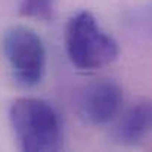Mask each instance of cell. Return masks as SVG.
I'll list each match as a JSON object with an SVG mask.
<instances>
[{
    "label": "cell",
    "instance_id": "7a4b0ae2",
    "mask_svg": "<svg viewBox=\"0 0 152 152\" xmlns=\"http://www.w3.org/2000/svg\"><path fill=\"white\" fill-rule=\"evenodd\" d=\"M65 48L74 66L84 71H95L111 65L120 55L118 43L103 31L96 18L81 10L66 24Z\"/></svg>",
    "mask_w": 152,
    "mask_h": 152
},
{
    "label": "cell",
    "instance_id": "277c9868",
    "mask_svg": "<svg viewBox=\"0 0 152 152\" xmlns=\"http://www.w3.org/2000/svg\"><path fill=\"white\" fill-rule=\"evenodd\" d=\"M123 103L121 87L108 78L83 86L75 96V112L89 126H105L120 112Z\"/></svg>",
    "mask_w": 152,
    "mask_h": 152
},
{
    "label": "cell",
    "instance_id": "3957f363",
    "mask_svg": "<svg viewBox=\"0 0 152 152\" xmlns=\"http://www.w3.org/2000/svg\"><path fill=\"white\" fill-rule=\"evenodd\" d=\"M1 48L15 81L24 87L37 86L46 69V50L36 31L15 25L4 31Z\"/></svg>",
    "mask_w": 152,
    "mask_h": 152
},
{
    "label": "cell",
    "instance_id": "5b68a950",
    "mask_svg": "<svg viewBox=\"0 0 152 152\" xmlns=\"http://www.w3.org/2000/svg\"><path fill=\"white\" fill-rule=\"evenodd\" d=\"M152 132V101L143 99L132 105L114 130V137L124 145H133Z\"/></svg>",
    "mask_w": 152,
    "mask_h": 152
},
{
    "label": "cell",
    "instance_id": "6da1fadb",
    "mask_svg": "<svg viewBox=\"0 0 152 152\" xmlns=\"http://www.w3.org/2000/svg\"><path fill=\"white\" fill-rule=\"evenodd\" d=\"M9 121L18 145L27 152H55L62 146V123L49 102L19 98L9 108Z\"/></svg>",
    "mask_w": 152,
    "mask_h": 152
},
{
    "label": "cell",
    "instance_id": "8992f818",
    "mask_svg": "<svg viewBox=\"0 0 152 152\" xmlns=\"http://www.w3.org/2000/svg\"><path fill=\"white\" fill-rule=\"evenodd\" d=\"M53 7L55 0H22L19 6V15L24 18L49 21L53 16Z\"/></svg>",
    "mask_w": 152,
    "mask_h": 152
}]
</instances>
